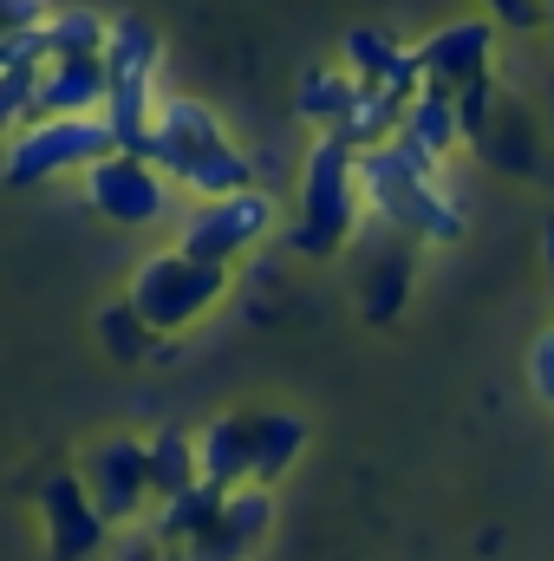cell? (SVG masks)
<instances>
[{"label": "cell", "instance_id": "obj_22", "mask_svg": "<svg viewBox=\"0 0 554 561\" xmlns=\"http://www.w3.org/2000/svg\"><path fill=\"white\" fill-rule=\"evenodd\" d=\"M399 112H405V92H385V85H366L359 79V92H353L346 118L333 125V138H346L353 150H372V144L399 138Z\"/></svg>", "mask_w": 554, "mask_h": 561}, {"label": "cell", "instance_id": "obj_8", "mask_svg": "<svg viewBox=\"0 0 554 561\" xmlns=\"http://www.w3.org/2000/svg\"><path fill=\"white\" fill-rule=\"evenodd\" d=\"M79 196L105 229H157L170 216V203H176L170 176L143 150H125V144H112L99 163L79 170Z\"/></svg>", "mask_w": 554, "mask_h": 561}, {"label": "cell", "instance_id": "obj_27", "mask_svg": "<svg viewBox=\"0 0 554 561\" xmlns=\"http://www.w3.org/2000/svg\"><path fill=\"white\" fill-rule=\"evenodd\" d=\"M39 13H46V0H0V46L20 39L26 26H39Z\"/></svg>", "mask_w": 554, "mask_h": 561}, {"label": "cell", "instance_id": "obj_6", "mask_svg": "<svg viewBox=\"0 0 554 561\" xmlns=\"http://www.w3.org/2000/svg\"><path fill=\"white\" fill-rule=\"evenodd\" d=\"M280 216L287 209H280V196L268 183H249V190H229V196H196L176 216V249H189L203 262H222V268H242L249 255L280 242Z\"/></svg>", "mask_w": 554, "mask_h": 561}, {"label": "cell", "instance_id": "obj_25", "mask_svg": "<svg viewBox=\"0 0 554 561\" xmlns=\"http://www.w3.org/2000/svg\"><path fill=\"white\" fill-rule=\"evenodd\" d=\"M503 33H542V0H476Z\"/></svg>", "mask_w": 554, "mask_h": 561}, {"label": "cell", "instance_id": "obj_1", "mask_svg": "<svg viewBox=\"0 0 554 561\" xmlns=\"http://www.w3.org/2000/svg\"><path fill=\"white\" fill-rule=\"evenodd\" d=\"M359 209H366L372 229L412 236L417 249H450L463 236L457 183L443 176V163L417 157L412 144L399 138L359 150Z\"/></svg>", "mask_w": 554, "mask_h": 561}, {"label": "cell", "instance_id": "obj_3", "mask_svg": "<svg viewBox=\"0 0 554 561\" xmlns=\"http://www.w3.org/2000/svg\"><path fill=\"white\" fill-rule=\"evenodd\" d=\"M366 229L359 209V150L333 131H313V144L293 163V203L280 216V242L300 262H333L353 249V236Z\"/></svg>", "mask_w": 554, "mask_h": 561}, {"label": "cell", "instance_id": "obj_9", "mask_svg": "<svg viewBox=\"0 0 554 561\" xmlns=\"http://www.w3.org/2000/svg\"><path fill=\"white\" fill-rule=\"evenodd\" d=\"M79 483L92 496V510L105 516V529H131L150 516V470H143V437L138 431H99L85 450H79Z\"/></svg>", "mask_w": 554, "mask_h": 561}, {"label": "cell", "instance_id": "obj_17", "mask_svg": "<svg viewBox=\"0 0 554 561\" xmlns=\"http://www.w3.org/2000/svg\"><path fill=\"white\" fill-rule=\"evenodd\" d=\"M33 105H39V118H46V112H105V53H85V59H39Z\"/></svg>", "mask_w": 554, "mask_h": 561}, {"label": "cell", "instance_id": "obj_23", "mask_svg": "<svg viewBox=\"0 0 554 561\" xmlns=\"http://www.w3.org/2000/svg\"><path fill=\"white\" fill-rule=\"evenodd\" d=\"M99 346L118 359V366H143V359H157V333L138 320V307L131 300H112V307H99Z\"/></svg>", "mask_w": 554, "mask_h": 561}, {"label": "cell", "instance_id": "obj_29", "mask_svg": "<svg viewBox=\"0 0 554 561\" xmlns=\"http://www.w3.org/2000/svg\"><path fill=\"white\" fill-rule=\"evenodd\" d=\"M549 275H554V222H549Z\"/></svg>", "mask_w": 554, "mask_h": 561}, {"label": "cell", "instance_id": "obj_13", "mask_svg": "<svg viewBox=\"0 0 554 561\" xmlns=\"http://www.w3.org/2000/svg\"><path fill=\"white\" fill-rule=\"evenodd\" d=\"M307 450V419L287 405H242V483H268L300 463Z\"/></svg>", "mask_w": 554, "mask_h": 561}, {"label": "cell", "instance_id": "obj_19", "mask_svg": "<svg viewBox=\"0 0 554 561\" xmlns=\"http://www.w3.org/2000/svg\"><path fill=\"white\" fill-rule=\"evenodd\" d=\"M105 13L99 7H46L33 39H39V59H85V53H105Z\"/></svg>", "mask_w": 554, "mask_h": 561}, {"label": "cell", "instance_id": "obj_12", "mask_svg": "<svg viewBox=\"0 0 554 561\" xmlns=\"http://www.w3.org/2000/svg\"><path fill=\"white\" fill-rule=\"evenodd\" d=\"M275 529V490L268 483H235L216 503V523L183 549V561H249Z\"/></svg>", "mask_w": 554, "mask_h": 561}, {"label": "cell", "instance_id": "obj_2", "mask_svg": "<svg viewBox=\"0 0 554 561\" xmlns=\"http://www.w3.org/2000/svg\"><path fill=\"white\" fill-rule=\"evenodd\" d=\"M143 157L170 176V190H176L183 203H196V196H229V190L262 183V176H255V150L222 125L216 105H203V99H189V92H163V99H157V125H150V138H143Z\"/></svg>", "mask_w": 554, "mask_h": 561}, {"label": "cell", "instance_id": "obj_26", "mask_svg": "<svg viewBox=\"0 0 554 561\" xmlns=\"http://www.w3.org/2000/svg\"><path fill=\"white\" fill-rule=\"evenodd\" d=\"M529 386H535V399L554 412V327L529 346Z\"/></svg>", "mask_w": 554, "mask_h": 561}, {"label": "cell", "instance_id": "obj_5", "mask_svg": "<svg viewBox=\"0 0 554 561\" xmlns=\"http://www.w3.org/2000/svg\"><path fill=\"white\" fill-rule=\"evenodd\" d=\"M157 79H163V33L143 13H112L105 26V125L125 150H143L157 125Z\"/></svg>", "mask_w": 554, "mask_h": 561}, {"label": "cell", "instance_id": "obj_10", "mask_svg": "<svg viewBox=\"0 0 554 561\" xmlns=\"http://www.w3.org/2000/svg\"><path fill=\"white\" fill-rule=\"evenodd\" d=\"M496 20L476 7V13H463V20H443V26H430L424 39H412L417 53V79L424 85H443V92H463V85H476V79H496Z\"/></svg>", "mask_w": 554, "mask_h": 561}, {"label": "cell", "instance_id": "obj_7", "mask_svg": "<svg viewBox=\"0 0 554 561\" xmlns=\"http://www.w3.org/2000/svg\"><path fill=\"white\" fill-rule=\"evenodd\" d=\"M112 125L105 112H46L33 125H20L0 144V183L7 190H39V183H66L85 163H99L112 150Z\"/></svg>", "mask_w": 554, "mask_h": 561}, {"label": "cell", "instance_id": "obj_15", "mask_svg": "<svg viewBox=\"0 0 554 561\" xmlns=\"http://www.w3.org/2000/svg\"><path fill=\"white\" fill-rule=\"evenodd\" d=\"M372 229V222H366ZM379 236V255L366 262V287H359V313L366 320H399L405 313V300H412V280H417V249L412 236H392V229H372Z\"/></svg>", "mask_w": 554, "mask_h": 561}, {"label": "cell", "instance_id": "obj_14", "mask_svg": "<svg viewBox=\"0 0 554 561\" xmlns=\"http://www.w3.org/2000/svg\"><path fill=\"white\" fill-rule=\"evenodd\" d=\"M339 66L353 79H366V85H385V92H405V99L417 92V53L392 26H353L339 39Z\"/></svg>", "mask_w": 554, "mask_h": 561}, {"label": "cell", "instance_id": "obj_24", "mask_svg": "<svg viewBox=\"0 0 554 561\" xmlns=\"http://www.w3.org/2000/svg\"><path fill=\"white\" fill-rule=\"evenodd\" d=\"M33 79H39V59H7V66H0V144L13 138L20 125L39 118V105H33Z\"/></svg>", "mask_w": 554, "mask_h": 561}, {"label": "cell", "instance_id": "obj_21", "mask_svg": "<svg viewBox=\"0 0 554 561\" xmlns=\"http://www.w3.org/2000/svg\"><path fill=\"white\" fill-rule=\"evenodd\" d=\"M143 470H150V503H163V496L203 483V477H196V444H189L183 424H157V431L143 437Z\"/></svg>", "mask_w": 554, "mask_h": 561}, {"label": "cell", "instance_id": "obj_4", "mask_svg": "<svg viewBox=\"0 0 554 561\" xmlns=\"http://www.w3.org/2000/svg\"><path fill=\"white\" fill-rule=\"evenodd\" d=\"M229 287H235V268L203 262V255H189V249L170 242V249L143 255L138 268H131L125 300L138 307V320L157 340H183L189 327H203V320L229 300Z\"/></svg>", "mask_w": 554, "mask_h": 561}, {"label": "cell", "instance_id": "obj_28", "mask_svg": "<svg viewBox=\"0 0 554 561\" xmlns=\"http://www.w3.org/2000/svg\"><path fill=\"white\" fill-rule=\"evenodd\" d=\"M542 26L554 33V0H542Z\"/></svg>", "mask_w": 554, "mask_h": 561}, {"label": "cell", "instance_id": "obj_16", "mask_svg": "<svg viewBox=\"0 0 554 561\" xmlns=\"http://www.w3.org/2000/svg\"><path fill=\"white\" fill-rule=\"evenodd\" d=\"M399 144H412L417 157H430V163H450V157L463 150V131H457V92L417 79V92L405 99V112H399Z\"/></svg>", "mask_w": 554, "mask_h": 561}, {"label": "cell", "instance_id": "obj_18", "mask_svg": "<svg viewBox=\"0 0 554 561\" xmlns=\"http://www.w3.org/2000/svg\"><path fill=\"white\" fill-rule=\"evenodd\" d=\"M353 92H359V79H353L339 59H326V66H307V72L293 79V118H300L307 131H333V125L346 118Z\"/></svg>", "mask_w": 554, "mask_h": 561}, {"label": "cell", "instance_id": "obj_20", "mask_svg": "<svg viewBox=\"0 0 554 561\" xmlns=\"http://www.w3.org/2000/svg\"><path fill=\"white\" fill-rule=\"evenodd\" d=\"M189 444H196V477L209 490H235L242 483V405L235 412H216L209 424H196Z\"/></svg>", "mask_w": 554, "mask_h": 561}, {"label": "cell", "instance_id": "obj_11", "mask_svg": "<svg viewBox=\"0 0 554 561\" xmlns=\"http://www.w3.org/2000/svg\"><path fill=\"white\" fill-rule=\"evenodd\" d=\"M39 536H46V561H99L112 549V529L92 510L79 470H53L39 483Z\"/></svg>", "mask_w": 554, "mask_h": 561}]
</instances>
